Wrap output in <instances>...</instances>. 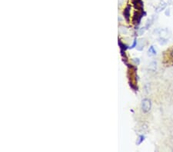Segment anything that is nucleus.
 Here are the masks:
<instances>
[{
    "label": "nucleus",
    "instance_id": "f257e3e1",
    "mask_svg": "<svg viewBox=\"0 0 173 152\" xmlns=\"http://www.w3.org/2000/svg\"><path fill=\"white\" fill-rule=\"evenodd\" d=\"M152 107V102L148 98H144L142 101V110L145 113H147L150 111Z\"/></svg>",
    "mask_w": 173,
    "mask_h": 152
},
{
    "label": "nucleus",
    "instance_id": "f03ea898",
    "mask_svg": "<svg viewBox=\"0 0 173 152\" xmlns=\"http://www.w3.org/2000/svg\"><path fill=\"white\" fill-rule=\"evenodd\" d=\"M142 16H143V12H142V10H139L138 12H135L134 16H133V23L135 24V25H138V24L140 23V21L142 19Z\"/></svg>",
    "mask_w": 173,
    "mask_h": 152
},
{
    "label": "nucleus",
    "instance_id": "7ed1b4c3",
    "mask_svg": "<svg viewBox=\"0 0 173 152\" xmlns=\"http://www.w3.org/2000/svg\"><path fill=\"white\" fill-rule=\"evenodd\" d=\"M132 3L135 8L138 10H142L143 9V2L142 0H132Z\"/></svg>",
    "mask_w": 173,
    "mask_h": 152
},
{
    "label": "nucleus",
    "instance_id": "20e7f679",
    "mask_svg": "<svg viewBox=\"0 0 173 152\" xmlns=\"http://www.w3.org/2000/svg\"><path fill=\"white\" fill-rule=\"evenodd\" d=\"M130 6H127L125 8V11H124V16H125V18L126 19L127 21L129 20V17H130Z\"/></svg>",
    "mask_w": 173,
    "mask_h": 152
},
{
    "label": "nucleus",
    "instance_id": "39448f33",
    "mask_svg": "<svg viewBox=\"0 0 173 152\" xmlns=\"http://www.w3.org/2000/svg\"><path fill=\"white\" fill-rule=\"evenodd\" d=\"M148 52V55H150V56H154L156 55V50L155 49L154 46H152V45L149 47Z\"/></svg>",
    "mask_w": 173,
    "mask_h": 152
},
{
    "label": "nucleus",
    "instance_id": "423d86ee",
    "mask_svg": "<svg viewBox=\"0 0 173 152\" xmlns=\"http://www.w3.org/2000/svg\"><path fill=\"white\" fill-rule=\"evenodd\" d=\"M119 45H120V48H121V52H122V54H123L124 53V52L125 51V49H126V45L124 44H122V43H121V42H119Z\"/></svg>",
    "mask_w": 173,
    "mask_h": 152
},
{
    "label": "nucleus",
    "instance_id": "0eeeda50",
    "mask_svg": "<svg viewBox=\"0 0 173 152\" xmlns=\"http://www.w3.org/2000/svg\"><path fill=\"white\" fill-rule=\"evenodd\" d=\"M144 138H145V137L143 136V135H140V136L138 137V138L137 139V141H136V144H142V142L144 140Z\"/></svg>",
    "mask_w": 173,
    "mask_h": 152
},
{
    "label": "nucleus",
    "instance_id": "6e6552de",
    "mask_svg": "<svg viewBox=\"0 0 173 152\" xmlns=\"http://www.w3.org/2000/svg\"><path fill=\"white\" fill-rule=\"evenodd\" d=\"M136 45H137V41H136V39H135V40H134V43H133L132 45V46H131V48H135V47L136 46Z\"/></svg>",
    "mask_w": 173,
    "mask_h": 152
},
{
    "label": "nucleus",
    "instance_id": "1a4fd4ad",
    "mask_svg": "<svg viewBox=\"0 0 173 152\" xmlns=\"http://www.w3.org/2000/svg\"><path fill=\"white\" fill-rule=\"evenodd\" d=\"M171 55H172V57H173V48H172V51H171Z\"/></svg>",
    "mask_w": 173,
    "mask_h": 152
}]
</instances>
